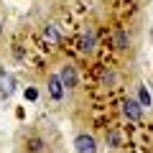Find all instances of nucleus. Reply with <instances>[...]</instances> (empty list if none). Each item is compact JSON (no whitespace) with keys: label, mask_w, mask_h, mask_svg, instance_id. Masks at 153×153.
<instances>
[{"label":"nucleus","mask_w":153,"mask_h":153,"mask_svg":"<svg viewBox=\"0 0 153 153\" xmlns=\"http://www.w3.org/2000/svg\"><path fill=\"white\" fill-rule=\"evenodd\" d=\"M94 44H97V38H94L92 31L82 33V36L76 38V49L82 51V54H92V51H94Z\"/></svg>","instance_id":"6"},{"label":"nucleus","mask_w":153,"mask_h":153,"mask_svg":"<svg viewBox=\"0 0 153 153\" xmlns=\"http://www.w3.org/2000/svg\"><path fill=\"white\" fill-rule=\"evenodd\" d=\"M41 38H44L46 46H59V44H61V33H59V28H56L54 23H46V26H44Z\"/></svg>","instance_id":"4"},{"label":"nucleus","mask_w":153,"mask_h":153,"mask_svg":"<svg viewBox=\"0 0 153 153\" xmlns=\"http://www.w3.org/2000/svg\"><path fill=\"white\" fill-rule=\"evenodd\" d=\"M26 148H28V153H41L44 151V140H41V138H28Z\"/></svg>","instance_id":"9"},{"label":"nucleus","mask_w":153,"mask_h":153,"mask_svg":"<svg viewBox=\"0 0 153 153\" xmlns=\"http://www.w3.org/2000/svg\"><path fill=\"white\" fill-rule=\"evenodd\" d=\"M26 97H28V100H36L38 92H36V89H26Z\"/></svg>","instance_id":"12"},{"label":"nucleus","mask_w":153,"mask_h":153,"mask_svg":"<svg viewBox=\"0 0 153 153\" xmlns=\"http://www.w3.org/2000/svg\"><path fill=\"white\" fill-rule=\"evenodd\" d=\"M138 102H140L143 107H151V94H148L146 87H138Z\"/></svg>","instance_id":"10"},{"label":"nucleus","mask_w":153,"mask_h":153,"mask_svg":"<svg viewBox=\"0 0 153 153\" xmlns=\"http://www.w3.org/2000/svg\"><path fill=\"white\" fill-rule=\"evenodd\" d=\"M74 151L76 153H97V140L89 133H79L74 138Z\"/></svg>","instance_id":"1"},{"label":"nucleus","mask_w":153,"mask_h":153,"mask_svg":"<svg viewBox=\"0 0 153 153\" xmlns=\"http://www.w3.org/2000/svg\"><path fill=\"white\" fill-rule=\"evenodd\" d=\"M112 46H115L117 51L128 49V33H125V31H117V33H115V38H112Z\"/></svg>","instance_id":"8"},{"label":"nucleus","mask_w":153,"mask_h":153,"mask_svg":"<svg viewBox=\"0 0 153 153\" xmlns=\"http://www.w3.org/2000/svg\"><path fill=\"white\" fill-rule=\"evenodd\" d=\"M107 143H110V148H117V146H120V135H117L115 130H110L107 133Z\"/></svg>","instance_id":"11"},{"label":"nucleus","mask_w":153,"mask_h":153,"mask_svg":"<svg viewBox=\"0 0 153 153\" xmlns=\"http://www.w3.org/2000/svg\"><path fill=\"white\" fill-rule=\"evenodd\" d=\"M59 76H61V82H64L66 89H74L76 82H79V74H76L74 64H64V66H61V71H59Z\"/></svg>","instance_id":"3"},{"label":"nucleus","mask_w":153,"mask_h":153,"mask_svg":"<svg viewBox=\"0 0 153 153\" xmlns=\"http://www.w3.org/2000/svg\"><path fill=\"white\" fill-rule=\"evenodd\" d=\"M143 110H146V107H143L138 100H125V102H123V115H125L130 123L140 120V117H143Z\"/></svg>","instance_id":"2"},{"label":"nucleus","mask_w":153,"mask_h":153,"mask_svg":"<svg viewBox=\"0 0 153 153\" xmlns=\"http://www.w3.org/2000/svg\"><path fill=\"white\" fill-rule=\"evenodd\" d=\"M0 31H3V26H0Z\"/></svg>","instance_id":"13"},{"label":"nucleus","mask_w":153,"mask_h":153,"mask_svg":"<svg viewBox=\"0 0 153 153\" xmlns=\"http://www.w3.org/2000/svg\"><path fill=\"white\" fill-rule=\"evenodd\" d=\"M13 89H16V79H13L10 74H5V76H3V87H0V94H3V97H10Z\"/></svg>","instance_id":"7"},{"label":"nucleus","mask_w":153,"mask_h":153,"mask_svg":"<svg viewBox=\"0 0 153 153\" xmlns=\"http://www.w3.org/2000/svg\"><path fill=\"white\" fill-rule=\"evenodd\" d=\"M46 89H49V94H51L54 100H61V97H64V92H66V87H64V82H61L59 74H51V76H49Z\"/></svg>","instance_id":"5"}]
</instances>
